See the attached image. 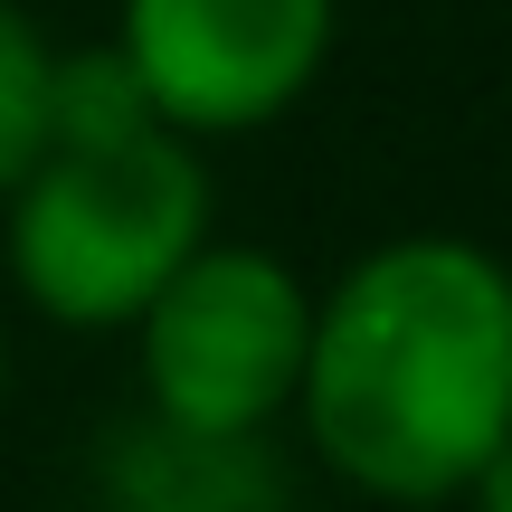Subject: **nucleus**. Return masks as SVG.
<instances>
[{"mask_svg": "<svg viewBox=\"0 0 512 512\" xmlns=\"http://www.w3.org/2000/svg\"><path fill=\"white\" fill-rule=\"evenodd\" d=\"M0 408H10V332H0Z\"/></svg>", "mask_w": 512, "mask_h": 512, "instance_id": "1a4fd4ad", "label": "nucleus"}, {"mask_svg": "<svg viewBox=\"0 0 512 512\" xmlns=\"http://www.w3.org/2000/svg\"><path fill=\"white\" fill-rule=\"evenodd\" d=\"M95 512H294V475L266 437H190L133 408L95 446Z\"/></svg>", "mask_w": 512, "mask_h": 512, "instance_id": "39448f33", "label": "nucleus"}, {"mask_svg": "<svg viewBox=\"0 0 512 512\" xmlns=\"http://www.w3.org/2000/svg\"><path fill=\"white\" fill-rule=\"evenodd\" d=\"M304 456L380 512H446L512 437V256L408 228L313 285Z\"/></svg>", "mask_w": 512, "mask_h": 512, "instance_id": "f257e3e1", "label": "nucleus"}, {"mask_svg": "<svg viewBox=\"0 0 512 512\" xmlns=\"http://www.w3.org/2000/svg\"><path fill=\"white\" fill-rule=\"evenodd\" d=\"M200 238H219V200L181 133L48 143L0 200V266L57 332H124Z\"/></svg>", "mask_w": 512, "mask_h": 512, "instance_id": "f03ea898", "label": "nucleus"}, {"mask_svg": "<svg viewBox=\"0 0 512 512\" xmlns=\"http://www.w3.org/2000/svg\"><path fill=\"white\" fill-rule=\"evenodd\" d=\"M124 332L143 418L190 427V437H275L294 418V380H304L313 285L275 247L200 238Z\"/></svg>", "mask_w": 512, "mask_h": 512, "instance_id": "7ed1b4c3", "label": "nucleus"}, {"mask_svg": "<svg viewBox=\"0 0 512 512\" xmlns=\"http://www.w3.org/2000/svg\"><path fill=\"white\" fill-rule=\"evenodd\" d=\"M456 512H512V437H503L494 456L475 465V484L456 494Z\"/></svg>", "mask_w": 512, "mask_h": 512, "instance_id": "6e6552de", "label": "nucleus"}, {"mask_svg": "<svg viewBox=\"0 0 512 512\" xmlns=\"http://www.w3.org/2000/svg\"><path fill=\"white\" fill-rule=\"evenodd\" d=\"M342 0H124L114 48L181 143L266 133L323 86Z\"/></svg>", "mask_w": 512, "mask_h": 512, "instance_id": "20e7f679", "label": "nucleus"}, {"mask_svg": "<svg viewBox=\"0 0 512 512\" xmlns=\"http://www.w3.org/2000/svg\"><path fill=\"white\" fill-rule=\"evenodd\" d=\"M48 29H38L19 0H0V200L10 181L48 152Z\"/></svg>", "mask_w": 512, "mask_h": 512, "instance_id": "0eeeda50", "label": "nucleus"}, {"mask_svg": "<svg viewBox=\"0 0 512 512\" xmlns=\"http://www.w3.org/2000/svg\"><path fill=\"white\" fill-rule=\"evenodd\" d=\"M133 133H171L152 114L143 76L114 38L95 48H57L48 57V143H133Z\"/></svg>", "mask_w": 512, "mask_h": 512, "instance_id": "423d86ee", "label": "nucleus"}]
</instances>
